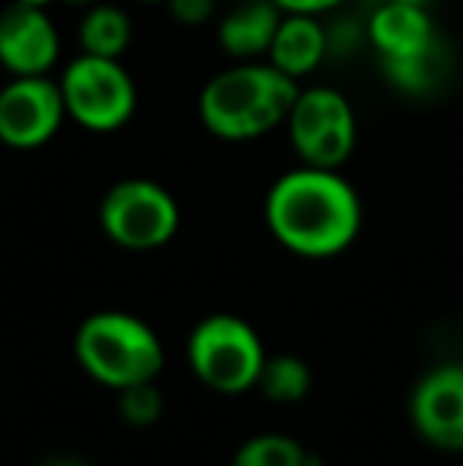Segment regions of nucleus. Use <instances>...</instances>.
I'll list each match as a JSON object with an SVG mask.
<instances>
[{
  "label": "nucleus",
  "instance_id": "obj_10",
  "mask_svg": "<svg viewBox=\"0 0 463 466\" xmlns=\"http://www.w3.org/2000/svg\"><path fill=\"white\" fill-rule=\"evenodd\" d=\"M61 57V32L45 6L10 4L0 10V67L10 76H45Z\"/></svg>",
  "mask_w": 463,
  "mask_h": 466
},
{
  "label": "nucleus",
  "instance_id": "obj_2",
  "mask_svg": "<svg viewBox=\"0 0 463 466\" xmlns=\"http://www.w3.org/2000/svg\"><path fill=\"white\" fill-rule=\"evenodd\" d=\"M298 80L270 61H232L200 89L197 115L216 140H260L286 124L298 98Z\"/></svg>",
  "mask_w": 463,
  "mask_h": 466
},
{
  "label": "nucleus",
  "instance_id": "obj_13",
  "mask_svg": "<svg viewBox=\"0 0 463 466\" xmlns=\"http://www.w3.org/2000/svg\"><path fill=\"white\" fill-rule=\"evenodd\" d=\"M279 19L283 10L273 0H251L219 19L216 42L232 61H267Z\"/></svg>",
  "mask_w": 463,
  "mask_h": 466
},
{
  "label": "nucleus",
  "instance_id": "obj_16",
  "mask_svg": "<svg viewBox=\"0 0 463 466\" xmlns=\"http://www.w3.org/2000/svg\"><path fill=\"white\" fill-rule=\"evenodd\" d=\"M232 466H315V461L289 435H254L235 451Z\"/></svg>",
  "mask_w": 463,
  "mask_h": 466
},
{
  "label": "nucleus",
  "instance_id": "obj_1",
  "mask_svg": "<svg viewBox=\"0 0 463 466\" xmlns=\"http://www.w3.org/2000/svg\"><path fill=\"white\" fill-rule=\"evenodd\" d=\"M264 219L270 235L298 258L343 254L362 232V200L340 168L298 166L267 190Z\"/></svg>",
  "mask_w": 463,
  "mask_h": 466
},
{
  "label": "nucleus",
  "instance_id": "obj_11",
  "mask_svg": "<svg viewBox=\"0 0 463 466\" xmlns=\"http://www.w3.org/2000/svg\"><path fill=\"white\" fill-rule=\"evenodd\" d=\"M371 48L377 51L381 64H407L438 57V32L426 4H375L365 23Z\"/></svg>",
  "mask_w": 463,
  "mask_h": 466
},
{
  "label": "nucleus",
  "instance_id": "obj_7",
  "mask_svg": "<svg viewBox=\"0 0 463 466\" xmlns=\"http://www.w3.org/2000/svg\"><path fill=\"white\" fill-rule=\"evenodd\" d=\"M286 134L302 166L343 168L356 153L358 121L349 98L334 86L298 89L286 117Z\"/></svg>",
  "mask_w": 463,
  "mask_h": 466
},
{
  "label": "nucleus",
  "instance_id": "obj_12",
  "mask_svg": "<svg viewBox=\"0 0 463 466\" xmlns=\"http://www.w3.org/2000/svg\"><path fill=\"white\" fill-rule=\"evenodd\" d=\"M330 51V35L321 25V16H305V13H283L279 29L273 35L267 61L283 70L292 80H305L324 64Z\"/></svg>",
  "mask_w": 463,
  "mask_h": 466
},
{
  "label": "nucleus",
  "instance_id": "obj_23",
  "mask_svg": "<svg viewBox=\"0 0 463 466\" xmlns=\"http://www.w3.org/2000/svg\"><path fill=\"white\" fill-rule=\"evenodd\" d=\"M143 4H166V0H143Z\"/></svg>",
  "mask_w": 463,
  "mask_h": 466
},
{
  "label": "nucleus",
  "instance_id": "obj_19",
  "mask_svg": "<svg viewBox=\"0 0 463 466\" xmlns=\"http://www.w3.org/2000/svg\"><path fill=\"white\" fill-rule=\"evenodd\" d=\"M283 13H305V16H324L347 0H273Z\"/></svg>",
  "mask_w": 463,
  "mask_h": 466
},
{
  "label": "nucleus",
  "instance_id": "obj_14",
  "mask_svg": "<svg viewBox=\"0 0 463 466\" xmlns=\"http://www.w3.org/2000/svg\"><path fill=\"white\" fill-rule=\"evenodd\" d=\"M134 38V23L127 10L115 4H93L86 6L80 19V51L96 57H124Z\"/></svg>",
  "mask_w": 463,
  "mask_h": 466
},
{
  "label": "nucleus",
  "instance_id": "obj_15",
  "mask_svg": "<svg viewBox=\"0 0 463 466\" xmlns=\"http://www.w3.org/2000/svg\"><path fill=\"white\" fill-rule=\"evenodd\" d=\"M257 387L273 403H302L311 390V371L298 356H273L260 369Z\"/></svg>",
  "mask_w": 463,
  "mask_h": 466
},
{
  "label": "nucleus",
  "instance_id": "obj_20",
  "mask_svg": "<svg viewBox=\"0 0 463 466\" xmlns=\"http://www.w3.org/2000/svg\"><path fill=\"white\" fill-rule=\"evenodd\" d=\"M16 4H25V6H45V10H48V6L55 4V0H16Z\"/></svg>",
  "mask_w": 463,
  "mask_h": 466
},
{
  "label": "nucleus",
  "instance_id": "obj_4",
  "mask_svg": "<svg viewBox=\"0 0 463 466\" xmlns=\"http://www.w3.org/2000/svg\"><path fill=\"white\" fill-rule=\"evenodd\" d=\"M61 96L67 117L93 134H115L136 111V83L121 57L76 55L64 67Z\"/></svg>",
  "mask_w": 463,
  "mask_h": 466
},
{
  "label": "nucleus",
  "instance_id": "obj_9",
  "mask_svg": "<svg viewBox=\"0 0 463 466\" xmlns=\"http://www.w3.org/2000/svg\"><path fill=\"white\" fill-rule=\"evenodd\" d=\"M409 422L432 448L463 454V362L435 365L416 380Z\"/></svg>",
  "mask_w": 463,
  "mask_h": 466
},
{
  "label": "nucleus",
  "instance_id": "obj_6",
  "mask_svg": "<svg viewBox=\"0 0 463 466\" xmlns=\"http://www.w3.org/2000/svg\"><path fill=\"white\" fill-rule=\"evenodd\" d=\"M99 226L124 251H156L168 245L181 226V209L172 190L149 178H124L106 190Z\"/></svg>",
  "mask_w": 463,
  "mask_h": 466
},
{
  "label": "nucleus",
  "instance_id": "obj_3",
  "mask_svg": "<svg viewBox=\"0 0 463 466\" xmlns=\"http://www.w3.org/2000/svg\"><path fill=\"white\" fill-rule=\"evenodd\" d=\"M74 356L89 378L112 390L156 380L166 365L156 330L127 311L89 314L76 327Z\"/></svg>",
  "mask_w": 463,
  "mask_h": 466
},
{
  "label": "nucleus",
  "instance_id": "obj_17",
  "mask_svg": "<svg viewBox=\"0 0 463 466\" xmlns=\"http://www.w3.org/2000/svg\"><path fill=\"white\" fill-rule=\"evenodd\" d=\"M117 412L127 425L134 429H149L162 419V393L156 387V380H146V384H134L117 390Z\"/></svg>",
  "mask_w": 463,
  "mask_h": 466
},
{
  "label": "nucleus",
  "instance_id": "obj_8",
  "mask_svg": "<svg viewBox=\"0 0 463 466\" xmlns=\"http://www.w3.org/2000/svg\"><path fill=\"white\" fill-rule=\"evenodd\" d=\"M67 117L61 86L45 76H10L0 86V143L10 149H38L51 143Z\"/></svg>",
  "mask_w": 463,
  "mask_h": 466
},
{
  "label": "nucleus",
  "instance_id": "obj_18",
  "mask_svg": "<svg viewBox=\"0 0 463 466\" xmlns=\"http://www.w3.org/2000/svg\"><path fill=\"white\" fill-rule=\"evenodd\" d=\"M166 6L181 25H204L216 13V0H166Z\"/></svg>",
  "mask_w": 463,
  "mask_h": 466
},
{
  "label": "nucleus",
  "instance_id": "obj_22",
  "mask_svg": "<svg viewBox=\"0 0 463 466\" xmlns=\"http://www.w3.org/2000/svg\"><path fill=\"white\" fill-rule=\"evenodd\" d=\"M375 4H388V0H375ZM400 4H426L428 6V0H400Z\"/></svg>",
  "mask_w": 463,
  "mask_h": 466
},
{
  "label": "nucleus",
  "instance_id": "obj_5",
  "mask_svg": "<svg viewBox=\"0 0 463 466\" xmlns=\"http://www.w3.org/2000/svg\"><path fill=\"white\" fill-rule=\"evenodd\" d=\"M191 371L219 393H245L257 387L267 352L247 320L235 314H210L187 339Z\"/></svg>",
  "mask_w": 463,
  "mask_h": 466
},
{
  "label": "nucleus",
  "instance_id": "obj_21",
  "mask_svg": "<svg viewBox=\"0 0 463 466\" xmlns=\"http://www.w3.org/2000/svg\"><path fill=\"white\" fill-rule=\"evenodd\" d=\"M64 4H70V6H83V10H86V6L99 4V0H64Z\"/></svg>",
  "mask_w": 463,
  "mask_h": 466
}]
</instances>
